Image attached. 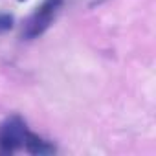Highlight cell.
Segmentation results:
<instances>
[{
  "label": "cell",
  "instance_id": "cell-1",
  "mask_svg": "<svg viewBox=\"0 0 156 156\" xmlns=\"http://www.w3.org/2000/svg\"><path fill=\"white\" fill-rule=\"evenodd\" d=\"M62 6V0H42V4L30 15V19L24 24L22 37L24 39H37L41 37L57 17L59 9Z\"/></svg>",
  "mask_w": 156,
  "mask_h": 156
},
{
  "label": "cell",
  "instance_id": "cell-4",
  "mask_svg": "<svg viewBox=\"0 0 156 156\" xmlns=\"http://www.w3.org/2000/svg\"><path fill=\"white\" fill-rule=\"evenodd\" d=\"M11 26H13V17L8 13H0V33L8 31Z\"/></svg>",
  "mask_w": 156,
  "mask_h": 156
},
{
  "label": "cell",
  "instance_id": "cell-5",
  "mask_svg": "<svg viewBox=\"0 0 156 156\" xmlns=\"http://www.w3.org/2000/svg\"><path fill=\"white\" fill-rule=\"evenodd\" d=\"M103 2H107V0H88V6L94 8V6H99V4H103Z\"/></svg>",
  "mask_w": 156,
  "mask_h": 156
},
{
  "label": "cell",
  "instance_id": "cell-3",
  "mask_svg": "<svg viewBox=\"0 0 156 156\" xmlns=\"http://www.w3.org/2000/svg\"><path fill=\"white\" fill-rule=\"evenodd\" d=\"M24 149H26L30 154H35V156H48V154H53V152H55V147H53L50 141L39 138L37 134H33V132H30V130H28L26 140H24Z\"/></svg>",
  "mask_w": 156,
  "mask_h": 156
},
{
  "label": "cell",
  "instance_id": "cell-6",
  "mask_svg": "<svg viewBox=\"0 0 156 156\" xmlns=\"http://www.w3.org/2000/svg\"><path fill=\"white\" fill-rule=\"evenodd\" d=\"M19 2H24V0H19Z\"/></svg>",
  "mask_w": 156,
  "mask_h": 156
},
{
  "label": "cell",
  "instance_id": "cell-2",
  "mask_svg": "<svg viewBox=\"0 0 156 156\" xmlns=\"http://www.w3.org/2000/svg\"><path fill=\"white\" fill-rule=\"evenodd\" d=\"M28 129L22 118L11 116L0 125V149L4 152H15L24 147Z\"/></svg>",
  "mask_w": 156,
  "mask_h": 156
}]
</instances>
